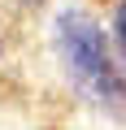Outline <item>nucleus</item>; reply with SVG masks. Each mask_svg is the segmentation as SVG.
I'll return each instance as SVG.
<instances>
[{
	"mask_svg": "<svg viewBox=\"0 0 126 130\" xmlns=\"http://www.w3.org/2000/svg\"><path fill=\"white\" fill-rule=\"evenodd\" d=\"M57 48L65 56L70 74L104 104V108H117L122 104V70H117V56H113V43L109 35L78 9H65L57 18Z\"/></svg>",
	"mask_w": 126,
	"mask_h": 130,
	"instance_id": "1",
	"label": "nucleus"
}]
</instances>
